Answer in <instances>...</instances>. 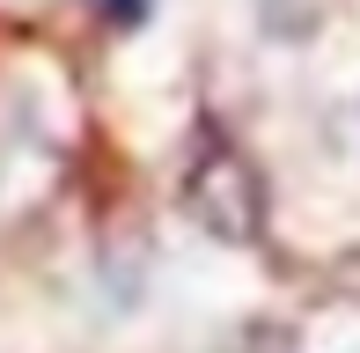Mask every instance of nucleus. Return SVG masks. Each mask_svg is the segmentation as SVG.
I'll use <instances>...</instances> for the list:
<instances>
[{
  "label": "nucleus",
  "instance_id": "f03ea898",
  "mask_svg": "<svg viewBox=\"0 0 360 353\" xmlns=\"http://www.w3.org/2000/svg\"><path fill=\"white\" fill-rule=\"evenodd\" d=\"M103 8L118 15V23H140V15H147V0H103Z\"/></svg>",
  "mask_w": 360,
  "mask_h": 353
},
{
  "label": "nucleus",
  "instance_id": "f257e3e1",
  "mask_svg": "<svg viewBox=\"0 0 360 353\" xmlns=\"http://www.w3.org/2000/svg\"><path fill=\"white\" fill-rule=\"evenodd\" d=\"M184 214L206 236H221V243H257V229H265V184H257V169L236 148H206L184 176Z\"/></svg>",
  "mask_w": 360,
  "mask_h": 353
}]
</instances>
